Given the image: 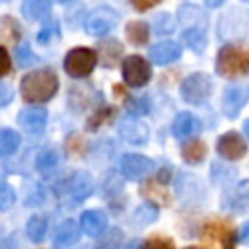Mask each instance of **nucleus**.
I'll use <instances>...</instances> for the list:
<instances>
[{
  "label": "nucleus",
  "mask_w": 249,
  "mask_h": 249,
  "mask_svg": "<svg viewBox=\"0 0 249 249\" xmlns=\"http://www.w3.org/2000/svg\"><path fill=\"white\" fill-rule=\"evenodd\" d=\"M14 202H16V193H14V189H12L4 179H0V210H8Z\"/></svg>",
  "instance_id": "c85d7f7f"
},
{
  "label": "nucleus",
  "mask_w": 249,
  "mask_h": 249,
  "mask_svg": "<svg viewBox=\"0 0 249 249\" xmlns=\"http://www.w3.org/2000/svg\"><path fill=\"white\" fill-rule=\"evenodd\" d=\"M200 243H202V249H233L235 230L231 222L224 218L206 220L200 230Z\"/></svg>",
  "instance_id": "f03ea898"
},
{
  "label": "nucleus",
  "mask_w": 249,
  "mask_h": 249,
  "mask_svg": "<svg viewBox=\"0 0 249 249\" xmlns=\"http://www.w3.org/2000/svg\"><path fill=\"white\" fill-rule=\"evenodd\" d=\"M140 249H175V245H173V241L171 239H167V237H150V239H146L142 245H140Z\"/></svg>",
  "instance_id": "c756f323"
},
{
  "label": "nucleus",
  "mask_w": 249,
  "mask_h": 249,
  "mask_svg": "<svg viewBox=\"0 0 249 249\" xmlns=\"http://www.w3.org/2000/svg\"><path fill=\"white\" fill-rule=\"evenodd\" d=\"M80 228L88 235L97 237L107 230V216L101 210H86L80 218Z\"/></svg>",
  "instance_id": "f3484780"
},
{
  "label": "nucleus",
  "mask_w": 249,
  "mask_h": 249,
  "mask_svg": "<svg viewBox=\"0 0 249 249\" xmlns=\"http://www.w3.org/2000/svg\"><path fill=\"white\" fill-rule=\"evenodd\" d=\"M181 154H183V160L187 163H200L206 156V144L202 140H196V138L187 140L181 146Z\"/></svg>",
  "instance_id": "aec40b11"
},
{
  "label": "nucleus",
  "mask_w": 249,
  "mask_h": 249,
  "mask_svg": "<svg viewBox=\"0 0 249 249\" xmlns=\"http://www.w3.org/2000/svg\"><path fill=\"white\" fill-rule=\"evenodd\" d=\"M119 21V16L113 8L109 6H99L95 10H91L86 19H84V29L89 33V35H107L109 31H113V27L117 25Z\"/></svg>",
  "instance_id": "423d86ee"
},
{
  "label": "nucleus",
  "mask_w": 249,
  "mask_h": 249,
  "mask_svg": "<svg viewBox=\"0 0 249 249\" xmlns=\"http://www.w3.org/2000/svg\"><path fill=\"white\" fill-rule=\"evenodd\" d=\"M25 231H27V237H29L33 243L43 241V237H45V233H47V220H45L43 216H39V214L31 216V218L27 220Z\"/></svg>",
  "instance_id": "5701e85b"
},
{
  "label": "nucleus",
  "mask_w": 249,
  "mask_h": 249,
  "mask_svg": "<svg viewBox=\"0 0 249 249\" xmlns=\"http://www.w3.org/2000/svg\"><path fill=\"white\" fill-rule=\"evenodd\" d=\"M56 2H60V4H64V2H70V0H56Z\"/></svg>",
  "instance_id": "4c0bfd02"
},
{
  "label": "nucleus",
  "mask_w": 249,
  "mask_h": 249,
  "mask_svg": "<svg viewBox=\"0 0 249 249\" xmlns=\"http://www.w3.org/2000/svg\"><path fill=\"white\" fill-rule=\"evenodd\" d=\"M247 99H249V86H241V84L228 86L224 89V97H222L226 117L235 119L239 115L241 107L247 103Z\"/></svg>",
  "instance_id": "9b49d317"
},
{
  "label": "nucleus",
  "mask_w": 249,
  "mask_h": 249,
  "mask_svg": "<svg viewBox=\"0 0 249 249\" xmlns=\"http://www.w3.org/2000/svg\"><path fill=\"white\" fill-rule=\"evenodd\" d=\"M119 134L124 142L128 144H136V146H142L148 142V136H150V130L148 126L138 121L134 115H128L124 119L119 121Z\"/></svg>",
  "instance_id": "1a4fd4ad"
},
{
  "label": "nucleus",
  "mask_w": 249,
  "mask_h": 249,
  "mask_svg": "<svg viewBox=\"0 0 249 249\" xmlns=\"http://www.w3.org/2000/svg\"><path fill=\"white\" fill-rule=\"evenodd\" d=\"M49 12H51V0H23L21 2V14L31 21L47 18Z\"/></svg>",
  "instance_id": "6ab92c4d"
},
{
  "label": "nucleus",
  "mask_w": 249,
  "mask_h": 249,
  "mask_svg": "<svg viewBox=\"0 0 249 249\" xmlns=\"http://www.w3.org/2000/svg\"><path fill=\"white\" fill-rule=\"evenodd\" d=\"M123 54V45L117 41V39H107L99 45V56H101V64L111 68L117 58Z\"/></svg>",
  "instance_id": "412c9836"
},
{
  "label": "nucleus",
  "mask_w": 249,
  "mask_h": 249,
  "mask_svg": "<svg viewBox=\"0 0 249 249\" xmlns=\"http://www.w3.org/2000/svg\"><path fill=\"white\" fill-rule=\"evenodd\" d=\"M204 2H206L210 8H218V6H222L226 0H204Z\"/></svg>",
  "instance_id": "c9c22d12"
},
{
  "label": "nucleus",
  "mask_w": 249,
  "mask_h": 249,
  "mask_svg": "<svg viewBox=\"0 0 249 249\" xmlns=\"http://www.w3.org/2000/svg\"><path fill=\"white\" fill-rule=\"evenodd\" d=\"M21 97L27 103H45L58 89V78L51 68H39L21 78Z\"/></svg>",
  "instance_id": "f257e3e1"
},
{
  "label": "nucleus",
  "mask_w": 249,
  "mask_h": 249,
  "mask_svg": "<svg viewBox=\"0 0 249 249\" xmlns=\"http://www.w3.org/2000/svg\"><path fill=\"white\" fill-rule=\"evenodd\" d=\"M78 239H80V226L74 220H64L54 231L53 245L54 249H70Z\"/></svg>",
  "instance_id": "ddd939ff"
},
{
  "label": "nucleus",
  "mask_w": 249,
  "mask_h": 249,
  "mask_svg": "<svg viewBox=\"0 0 249 249\" xmlns=\"http://www.w3.org/2000/svg\"><path fill=\"white\" fill-rule=\"evenodd\" d=\"M111 119H113V107L97 109V111L89 117V121H88V128H89V130H95V128H99V124H105V123H109Z\"/></svg>",
  "instance_id": "cd10ccee"
},
{
  "label": "nucleus",
  "mask_w": 249,
  "mask_h": 249,
  "mask_svg": "<svg viewBox=\"0 0 249 249\" xmlns=\"http://www.w3.org/2000/svg\"><path fill=\"white\" fill-rule=\"evenodd\" d=\"M19 146V134L12 128H0V156H12Z\"/></svg>",
  "instance_id": "b1692460"
},
{
  "label": "nucleus",
  "mask_w": 249,
  "mask_h": 249,
  "mask_svg": "<svg viewBox=\"0 0 249 249\" xmlns=\"http://www.w3.org/2000/svg\"><path fill=\"white\" fill-rule=\"evenodd\" d=\"M185 249H200V247H185Z\"/></svg>",
  "instance_id": "58836bf2"
},
{
  "label": "nucleus",
  "mask_w": 249,
  "mask_h": 249,
  "mask_svg": "<svg viewBox=\"0 0 249 249\" xmlns=\"http://www.w3.org/2000/svg\"><path fill=\"white\" fill-rule=\"evenodd\" d=\"M95 64H97V53L88 47H76L64 58V70L72 78L88 76L95 68Z\"/></svg>",
  "instance_id": "20e7f679"
},
{
  "label": "nucleus",
  "mask_w": 249,
  "mask_h": 249,
  "mask_svg": "<svg viewBox=\"0 0 249 249\" xmlns=\"http://www.w3.org/2000/svg\"><path fill=\"white\" fill-rule=\"evenodd\" d=\"M150 76H152V68L150 64L146 62V58L138 56V54H132V56H126L124 62H123V78L128 86L132 88H142L150 82Z\"/></svg>",
  "instance_id": "0eeeda50"
},
{
  "label": "nucleus",
  "mask_w": 249,
  "mask_h": 249,
  "mask_svg": "<svg viewBox=\"0 0 249 249\" xmlns=\"http://www.w3.org/2000/svg\"><path fill=\"white\" fill-rule=\"evenodd\" d=\"M239 241H243V243H249V222L241 228V231H239Z\"/></svg>",
  "instance_id": "f704fd0d"
},
{
  "label": "nucleus",
  "mask_w": 249,
  "mask_h": 249,
  "mask_svg": "<svg viewBox=\"0 0 249 249\" xmlns=\"http://www.w3.org/2000/svg\"><path fill=\"white\" fill-rule=\"evenodd\" d=\"M93 191V179L86 171H76L68 181V195L74 200H84Z\"/></svg>",
  "instance_id": "dca6fc26"
},
{
  "label": "nucleus",
  "mask_w": 249,
  "mask_h": 249,
  "mask_svg": "<svg viewBox=\"0 0 249 249\" xmlns=\"http://www.w3.org/2000/svg\"><path fill=\"white\" fill-rule=\"evenodd\" d=\"M18 123L25 132L37 134L45 128L47 124V109L43 107H27L23 111H19L18 115Z\"/></svg>",
  "instance_id": "f8f14e48"
},
{
  "label": "nucleus",
  "mask_w": 249,
  "mask_h": 249,
  "mask_svg": "<svg viewBox=\"0 0 249 249\" xmlns=\"http://www.w3.org/2000/svg\"><path fill=\"white\" fill-rule=\"evenodd\" d=\"M126 37L134 45H146L150 37V27L144 21H130L126 25Z\"/></svg>",
  "instance_id": "4be33fe9"
},
{
  "label": "nucleus",
  "mask_w": 249,
  "mask_h": 249,
  "mask_svg": "<svg viewBox=\"0 0 249 249\" xmlns=\"http://www.w3.org/2000/svg\"><path fill=\"white\" fill-rule=\"evenodd\" d=\"M216 72L224 78H235L249 72V51L237 45H226L216 56Z\"/></svg>",
  "instance_id": "7ed1b4c3"
},
{
  "label": "nucleus",
  "mask_w": 249,
  "mask_h": 249,
  "mask_svg": "<svg viewBox=\"0 0 249 249\" xmlns=\"http://www.w3.org/2000/svg\"><path fill=\"white\" fill-rule=\"evenodd\" d=\"M16 58H18V64L23 68V66H29V64H33L35 62V54L29 51V47L27 45H23V47H18V51H16Z\"/></svg>",
  "instance_id": "7c9ffc66"
},
{
  "label": "nucleus",
  "mask_w": 249,
  "mask_h": 249,
  "mask_svg": "<svg viewBox=\"0 0 249 249\" xmlns=\"http://www.w3.org/2000/svg\"><path fill=\"white\" fill-rule=\"evenodd\" d=\"M181 39H183V43H187L193 51H196V53H202V51H204L206 37H204V31H202V29H198V27H189V29L183 31Z\"/></svg>",
  "instance_id": "393cba45"
},
{
  "label": "nucleus",
  "mask_w": 249,
  "mask_h": 249,
  "mask_svg": "<svg viewBox=\"0 0 249 249\" xmlns=\"http://www.w3.org/2000/svg\"><path fill=\"white\" fill-rule=\"evenodd\" d=\"M58 163V154L53 150V148H47L43 152H39L37 160H35V167L41 171V173H49L56 167Z\"/></svg>",
  "instance_id": "a878e982"
},
{
  "label": "nucleus",
  "mask_w": 249,
  "mask_h": 249,
  "mask_svg": "<svg viewBox=\"0 0 249 249\" xmlns=\"http://www.w3.org/2000/svg\"><path fill=\"white\" fill-rule=\"evenodd\" d=\"M224 206H228L233 212H247L249 210V179L241 181L233 191L228 193L224 198Z\"/></svg>",
  "instance_id": "a211bd4d"
},
{
  "label": "nucleus",
  "mask_w": 249,
  "mask_h": 249,
  "mask_svg": "<svg viewBox=\"0 0 249 249\" xmlns=\"http://www.w3.org/2000/svg\"><path fill=\"white\" fill-rule=\"evenodd\" d=\"M161 0H130V4L138 10V12H146L150 8H154L156 4H160Z\"/></svg>",
  "instance_id": "473e14b6"
},
{
  "label": "nucleus",
  "mask_w": 249,
  "mask_h": 249,
  "mask_svg": "<svg viewBox=\"0 0 249 249\" xmlns=\"http://www.w3.org/2000/svg\"><path fill=\"white\" fill-rule=\"evenodd\" d=\"M10 66H12V64H10V54H8V51H6L4 47H0V78L10 72Z\"/></svg>",
  "instance_id": "2f4dec72"
},
{
  "label": "nucleus",
  "mask_w": 249,
  "mask_h": 249,
  "mask_svg": "<svg viewBox=\"0 0 249 249\" xmlns=\"http://www.w3.org/2000/svg\"><path fill=\"white\" fill-rule=\"evenodd\" d=\"M152 167H154L152 160L146 156H140V154H124L119 163L123 177H126L130 181H138V179L146 177L152 171Z\"/></svg>",
  "instance_id": "6e6552de"
},
{
  "label": "nucleus",
  "mask_w": 249,
  "mask_h": 249,
  "mask_svg": "<svg viewBox=\"0 0 249 249\" xmlns=\"http://www.w3.org/2000/svg\"><path fill=\"white\" fill-rule=\"evenodd\" d=\"M12 97H14L12 88H10V86H6V84H0V107L8 105V103L12 101Z\"/></svg>",
  "instance_id": "72a5a7b5"
},
{
  "label": "nucleus",
  "mask_w": 249,
  "mask_h": 249,
  "mask_svg": "<svg viewBox=\"0 0 249 249\" xmlns=\"http://www.w3.org/2000/svg\"><path fill=\"white\" fill-rule=\"evenodd\" d=\"M216 152L224 158V160H239L247 154V144L243 140V136L235 130H230L226 134H222L218 138L216 144Z\"/></svg>",
  "instance_id": "9d476101"
},
{
  "label": "nucleus",
  "mask_w": 249,
  "mask_h": 249,
  "mask_svg": "<svg viewBox=\"0 0 249 249\" xmlns=\"http://www.w3.org/2000/svg\"><path fill=\"white\" fill-rule=\"evenodd\" d=\"M200 130V123L195 115L191 113H177L175 119H173V124H171V132L175 138H189L193 134H196Z\"/></svg>",
  "instance_id": "2eb2a0df"
},
{
  "label": "nucleus",
  "mask_w": 249,
  "mask_h": 249,
  "mask_svg": "<svg viewBox=\"0 0 249 249\" xmlns=\"http://www.w3.org/2000/svg\"><path fill=\"white\" fill-rule=\"evenodd\" d=\"M150 60L156 64H169L181 56V47L175 41H160L150 47Z\"/></svg>",
  "instance_id": "4468645a"
},
{
  "label": "nucleus",
  "mask_w": 249,
  "mask_h": 249,
  "mask_svg": "<svg viewBox=\"0 0 249 249\" xmlns=\"http://www.w3.org/2000/svg\"><path fill=\"white\" fill-rule=\"evenodd\" d=\"M212 82L206 74L195 72L181 82V97L191 105H200L210 97Z\"/></svg>",
  "instance_id": "39448f33"
},
{
  "label": "nucleus",
  "mask_w": 249,
  "mask_h": 249,
  "mask_svg": "<svg viewBox=\"0 0 249 249\" xmlns=\"http://www.w3.org/2000/svg\"><path fill=\"white\" fill-rule=\"evenodd\" d=\"M243 130H245V134H247V138H249V119L245 121V124H243Z\"/></svg>",
  "instance_id": "e433bc0d"
},
{
  "label": "nucleus",
  "mask_w": 249,
  "mask_h": 249,
  "mask_svg": "<svg viewBox=\"0 0 249 249\" xmlns=\"http://www.w3.org/2000/svg\"><path fill=\"white\" fill-rule=\"evenodd\" d=\"M123 239V231L121 230H109V231H103L95 249H117L119 243Z\"/></svg>",
  "instance_id": "bb28decb"
}]
</instances>
